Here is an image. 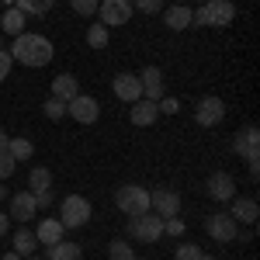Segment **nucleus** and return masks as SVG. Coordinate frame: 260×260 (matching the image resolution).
<instances>
[{"instance_id":"obj_1","label":"nucleus","mask_w":260,"mask_h":260,"mask_svg":"<svg viewBox=\"0 0 260 260\" xmlns=\"http://www.w3.org/2000/svg\"><path fill=\"white\" fill-rule=\"evenodd\" d=\"M52 56H56V45L45 35H35V31H21L14 39V45H11V59H18L21 66H31V70L49 66Z\"/></svg>"},{"instance_id":"obj_2","label":"nucleus","mask_w":260,"mask_h":260,"mask_svg":"<svg viewBox=\"0 0 260 260\" xmlns=\"http://www.w3.org/2000/svg\"><path fill=\"white\" fill-rule=\"evenodd\" d=\"M233 21H236L233 0H205L198 11H191V24H201V28H225Z\"/></svg>"},{"instance_id":"obj_3","label":"nucleus","mask_w":260,"mask_h":260,"mask_svg":"<svg viewBox=\"0 0 260 260\" xmlns=\"http://www.w3.org/2000/svg\"><path fill=\"white\" fill-rule=\"evenodd\" d=\"M94 215V208H90V201L83 198V194H66L59 201V222L62 229H83L87 222Z\"/></svg>"},{"instance_id":"obj_4","label":"nucleus","mask_w":260,"mask_h":260,"mask_svg":"<svg viewBox=\"0 0 260 260\" xmlns=\"http://www.w3.org/2000/svg\"><path fill=\"white\" fill-rule=\"evenodd\" d=\"M115 205H118L121 215H142V212H149V187H142V184H121L118 191H115Z\"/></svg>"},{"instance_id":"obj_5","label":"nucleus","mask_w":260,"mask_h":260,"mask_svg":"<svg viewBox=\"0 0 260 260\" xmlns=\"http://www.w3.org/2000/svg\"><path fill=\"white\" fill-rule=\"evenodd\" d=\"M233 149L240 153V160H246L250 174L257 177V170H260V128H257V125H246L243 132H236Z\"/></svg>"},{"instance_id":"obj_6","label":"nucleus","mask_w":260,"mask_h":260,"mask_svg":"<svg viewBox=\"0 0 260 260\" xmlns=\"http://www.w3.org/2000/svg\"><path fill=\"white\" fill-rule=\"evenodd\" d=\"M128 236L139 243H156L163 236V219L156 212H142V215H132L128 219Z\"/></svg>"},{"instance_id":"obj_7","label":"nucleus","mask_w":260,"mask_h":260,"mask_svg":"<svg viewBox=\"0 0 260 260\" xmlns=\"http://www.w3.org/2000/svg\"><path fill=\"white\" fill-rule=\"evenodd\" d=\"M205 229H208V236H212L215 243H236L240 240V222L233 219L229 212L208 215V219H205Z\"/></svg>"},{"instance_id":"obj_8","label":"nucleus","mask_w":260,"mask_h":260,"mask_svg":"<svg viewBox=\"0 0 260 260\" xmlns=\"http://www.w3.org/2000/svg\"><path fill=\"white\" fill-rule=\"evenodd\" d=\"M98 14H101V24L104 28H121V24H128L132 21V4L128 0H101L98 4Z\"/></svg>"},{"instance_id":"obj_9","label":"nucleus","mask_w":260,"mask_h":260,"mask_svg":"<svg viewBox=\"0 0 260 260\" xmlns=\"http://www.w3.org/2000/svg\"><path fill=\"white\" fill-rule=\"evenodd\" d=\"M222 118H225V101L215 94H208L194 104V121L201 128H215V125H222Z\"/></svg>"},{"instance_id":"obj_10","label":"nucleus","mask_w":260,"mask_h":260,"mask_svg":"<svg viewBox=\"0 0 260 260\" xmlns=\"http://www.w3.org/2000/svg\"><path fill=\"white\" fill-rule=\"evenodd\" d=\"M66 115L73 121H80V125H94L101 118V104L90 94H77L73 101H66Z\"/></svg>"},{"instance_id":"obj_11","label":"nucleus","mask_w":260,"mask_h":260,"mask_svg":"<svg viewBox=\"0 0 260 260\" xmlns=\"http://www.w3.org/2000/svg\"><path fill=\"white\" fill-rule=\"evenodd\" d=\"M149 212H156L160 219H174V215H180V194L170 191V187L149 191Z\"/></svg>"},{"instance_id":"obj_12","label":"nucleus","mask_w":260,"mask_h":260,"mask_svg":"<svg viewBox=\"0 0 260 260\" xmlns=\"http://www.w3.org/2000/svg\"><path fill=\"white\" fill-rule=\"evenodd\" d=\"M205 191H208L212 201H233L236 198V180H233V174H225V170H215L212 177L205 180Z\"/></svg>"},{"instance_id":"obj_13","label":"nucleus","mask_w":260,"mask_h":260,"mask_svg":"<svg viewBox=\"0 0 260 260\" xmlns=\"http://www.w3.org/2000/svg\"><path fill=\"white\" fill-rule=\"evenodd\" d=\"M111 90H115V98L125 101V104H136L142 98V83H139V73H118L115 80H111Z\"/></svg>"},{"instance_id":"obj_14","label":"nucleus","mask_w":260,"mask_h":260,"mask_svg":"<svg viewBox=\"0 0 260 260\" xmlns=\"http://www.w3.org/2000/svg\"><path fill=\"white\" fill-rule=\"evenodd\" d=\"M11 219L18 222H31L39 215V205H35V194L31 191H18V194H11V212H7Z\"/></svg>"},{"instance_id":"obj_15","label":"nucleus","mask_w":260,"mask_h":260,"mask_svg":"<svg viewBox=\"0 0 260 260\" xmlns=\"http://www.w3.org/2000/svg\"><path fill=\"white\" fill-rule=\"evenodd\" d=\"M160 115V108H156V101H146L139 98L136 104H128V121L136 125V128H146V125H153Z\"/></svg>"},{"instance_id":"obj_16","label":"nucleus","mask_w":260,"mask_h":260,"mask_svg":"<svg viewBox=\"0 0 260 260\" xmlns=\"http://www.w3.org/2000/svg\"><path fill=\"white\" fill-rule=\"evenodd\" d=\"M139 83H142V98L146 101H160L167 90H163V73L156 66H146L139 73Z\"/></svg>"},{"instance_id":"obj_17","label":"nucleus","mask_w":260,"mask_h":260,"mask_svg":"<svg viewBox=\"0 0 260 260\" xmlns=\"http://www.w3.org/2000/svg\"><path fill=\"white\" fill-rule=\"evenodd\" d=\"M163 24L170 28V31H184V28H191V7H184V4H170V7H163Z\"/></svg>"},{"instance_id":"obj_18","label":"nucleus","mask_w":260,"mask_h":260,"mask_svg":"<svg viewBox=\"0 0 260 260\" xmlns=\"http://www.w3.org/2000/svg\"><path fill=\"white\" fill-rule=\"evenodd\" d=\"M229 215L236 222H246V225H253L260 215V205L253 198H233V208H229Z\"/></svg>"},{"instance_id":"obj_19","label":"nucleus","mask_w":260,"mask_h":260,"mask_svg":"<svg viewBox=\"0 0 260 260\" xmlns=\"http://www.w3.org/2000/svg\"><path fill=\"white\" fill-rule=\"evenodd\" d=\"M62 233H66V229H62V222H59V219H49V215H45V219L39 222V229H35V240L45 243V246H56V243L62 240Z\"/></svg>"},{"instance_id":"obj_20","label":"nucleus","mask_w":260,"mask_h":260,"mask_svg":"<svg viewBox=\"0 0 260 260\" xmlns=\"http://www.w3.org/2000/svg\"><path fill=\"white\" fill-rule=\"evenodd\" d=\"M77 94H80V83H77V77H73V73H59V77H52V98L73 101Z\"/></svg>"},{"instance_id":"obj_21","label":"nucleus","mask_w":260,"mask_h":260,"mask_svg":"<svg viewBox=\"0 0 260 260\" xmlns=\"http://www.w3.org/2000/svg\"><path fill=\"white\" fill-rule=\"evenodd\" d=\"M45 260H83V250H80V243L59 240L56 246H49V250H45Z\"/></svg>"},{"instance_id":"obj_22","label":"nucleus","mask_w":260,"mask_h":260,"mask_svg":"<svg viewBox=\"0 0 260 260\" xmlns=\"http://www.w3.org/2000/svg\"><path fill=\"white\" fill-rule=\"evenodd\" d=\"M24 24H28V14L18 11V7H7V14L0 18V31H7V35H14V39H18L21 31H24Z\"/></svg>"},{"instance_id":"obj_23","label":"nucleus","mask_w":260,"mask_h":260,"mask_svg":"<svg viewBox=\"0 0 260 260\" xmlns=\"http://www.w3.org/2000/svg\"><path fill=\"white\" fill-rule=\"evenodd\" d=\"M35 246H39V240H35V233H31V229H18V233H14V240H11V250H14L18 257H31V253H35Z\"/></svg>"},{"instance_id":"obj_24","label":"nucleus","mask_w":260,"mask_h":260,"mask_svg":"<svg viewBox=\"0 0 260 260\" xmlns=\"http://www.w3.org/2000/svg\"><path fill=\"white\" fill-rule=\"evenodd\" d=\"M108 42H111V28H104L101 21H94L87 28V45L90 49H108Z\"/></svg>"},{"instance_id":"obj_25","label":"nucleus","mask_w":260,"mask_h":260,"mask_svg":"<svg viewBox=\"0 0 260 260\" xmlns=\"http://www.w3.org/2000/svg\"><path fill=\"white\" fill-rule=\"evenodd\" d=\"M28 187H31V194H35V191H52V174H49L45 167H35V170L28 174Z\"/></svg>"},{"instance_id":"obj_26","label":"nucleus","mask_w":260,"mask_h":260,"mask_svg":"<svg viewBox=\"0 0 260 260\" xmlns=\"http://www.w3.org/2000/svg\"><path fill=\"white\" fill-rule=\"evenodd\" d=\"M11 7H18L24 14H45L56 7V0H11Z\"/></svg>"},{"instance_id":"obj_27","label":"nucleus","mask_w":260,"mask_h":260,"mask_svg":"<svg viewBox=\"0 0 260 260\" xmlns=\"http://www.w3.org/2000/svg\"><path fill=\"white\" fill-rule=\"evenodd\" d=\"M7 153H11V156H14V160H31V153H35V146H31V139H7Z\"/></svg>"},{"instance_id":"obj_28","label":"nucleus","mask_w":260,"mask_h":260,"mask_svg":"<svg viewBox=\"0 0 260 260\" xmlns=\"http://www.w3.org/2000/svg\"><path fill=\"white\" fill-rule=\"evenodd\" d=\"M108 257H111V260H136V250H132V243H128V240H111Z\"/></svg>"},{"instance_id":"obj_29","label":"nucleus","mask_w":260,"mask_h":260,"mask_svg":"<svg viewBox=\"0 0 260 260\" xmlns=\"http://www.w3.org/2000/svg\"><path fill=\"white\" fill-rule=\"evenodd\" d=\"M42 111H45V118H49V121H59V118H66V101H59V98L49 94V101L42 104Z\"/></svg>"},{"instance_id":"obj_30","label":"nucleus","mask_w":260,"mask_h":260,"mask_svg":"<svg viewBox=\"0 0 260 260\" xmlns=\"http://www.w3.org/2000/svg\"><path fill=\"white\" fill-rule=\"evenodd\" d=\"M98 4L101 0H70V7H73L80 18H94V14H98Z\"/></svg>"},{"instance_id":"obj_31","label":"nucleus","mask_w":260,"mask_h":260,"mask_svg":"<svg viewBox=\"0 0 260 260\" xmlns=\"http://www.w3.org/2000/svg\"><path fill=\"white\" fill-rule=\"evenodd\" d=\"M132 11H142V14H160L163 11V0H128Z\"/></svg>"},{"instance_id":"obj_32","label":"nucleus","mask_w":260,"mask_h":260,"mask_svg":"<svg viewBox=\"0 0 260 260\" xmlns=\"http://www.w3.org/2000/svg\"><path fill=\"white\" fill-rule=\"evenodd\" d=\"M201 257V246L198 243H180L177 253H174V260H198Z\"/></svg>"},{"instance_id":"obj_33","label":"nucleus","mask_w":260,"mask_h":260,"mask_svg":"<svg viewBox=\"0 0 260 260\" xmlns=\"http://www.w3.org/2000/svg\"><path fill=\"white\" fill-rule=\"evenodd\" d=\"M14 167H18V160H14L7 149H0V180L11 177V174H14Z\"/></svg>"},{"instance_id":"obj_34","label":"nucleus","mask_w":260,"mask_h":260,"mask_svg":"<svg viewBox=\"0 0 260 260\" xmlns=\"http://www.w3.org/2000/svg\"><path fill=\"white\" fill-rule=\"evenodd\" d=\"M163 236H184V222H180V215L163 219Z\"/></svg>"},{"instance_id":"obj_35","label":"nucleus","mask_w":260,"mask_h":260,"mask_svg":"<svg viewBox=\"0 0 260 260\" xmlns=\"http://www.w3.org/2000/svg\"><path fill=\"white\" fill-rule=\"evenodd\" d=\"M156 108H160V115H177V111H180V101H177V98H167V94H163V98L156 101Z\"/></svg>"},{"instance_id":"obj_36","label":"nucleus","mask_w":260,"mask_h":260,"mask_svg":"<svg viewBox=\"0 0 260 260\" xmlns=\"http://www.w3.org/2000/svg\"><path fill=\"white\" fill-rule=\"evenodd\" d=\"M11 66H14V59H11V52H4V49H0V83L7 80V73H11Z\"/></svg>"},{"instance_id":"obj_37","label":"nucleus","mask_w":260,"mask_h":260,"mask_svg":"<svg viewBox=\"0 0 260 260\" xmlns=\"http://www.w3.org/2000/svg\"><path fill=\"white\" fill-rule=\"evenodd\" d=\"M52 201H56V194H52V191H35V205H39V208H49Z\"/></svg>"},{"instance_id":"obj_38","label":"nucleus","mask_w":260,"mask_h":260,"mask_svg":"<svg viewBox=\"0 0 260 260\" xmlns=\"http://www.w3.org/2000/svg\"><path fill=\"white\" fill-rule=\"evenodd\" d=\"M7 229H11V215L0 212V236H7Z\"/></svg>"},{"instance_id":"obj_39","label":"nucleus","mask_w":260,"mask_h":260,"mask_svg":"<svg viewBox=\"0 0 260 260\" xmlns=\"http://www.w3.org/2000/svg\"><path fill=\"white\" fill-rule=\"evenodd\" d=\"M7 139H11V136H7V132L0 128V149H7Z\"/></svg>"},{"instance_id":"obj_40","label":"nucleus","mask_w":260,"mask_h":260,"mask_svg":"<svg viewBox=\"0 0 260 260\" xmlns=\"http://www.w3.org/2000/svg\"><path fill=\"white\" fill-rule=\"evenodd\" d=\"M0 260H24V257H18V253L11 250V253H4V257H0Z\"/></svg>"},{"instance_id":"obj_41","label":"nucleus","mask_w":260,"mask_h":260,"mask_svg":"<svg viewBox=\"0 0 260 260\" xmlns=\"http://www.w3.org/2000/svg\"><path fill=\"white\" fill-rule=\"evenodd\" d=\"M198 260H215V257H208V253H201V257Z\"/></svg>"},{"instance_id":"obj_42","label":"nucleus","mask_w":260,"mask_h":260,"mask_svg":"<svg viewBox=\"0 0 260 260\" xmlns=\"http://www.w3.org/2000/svg\"><path fill=\"white\" fill-rule=\"evenodd\" d=\"M24 260H45V257H35V253H31V257H24Z\"/></svg>"},{"instance_id":"obj_43","label":"nucleus","mask_w":260,"mask_h":260,"mask_svg":"<svg viewBox=\"0 0 260 260\" xmlns=\"http://www.w3.org/2000/svg\"><path fill=\"white\" fill-rule=\"evenodd\" d=\"M0 4H11V0H0Z\"/></svg>"},{"instance_id":"obj_44","label":"nucleus","mask_w":260,"mask_h":260,"mask_svg":"<svg viewBox=\"0 0 260 260\" xmlns=\"http://www.w3.org/2000/svg\"><path fill=\"white\" fill-rule=\"evenodd\" d=\"M198 4H205V0H198Z\"/></svg>"},{"instance_id":"obj_45","label":"nucleus","mask_w":260,"mask_h":260,"mask_svg":"<svg viewBox=\"0 0 260 260\" xmlns=\"http://www.w3.org/2000/svg\"><path fill=\"white\" fill-rule=\"evenodd\" d=\"M136 260H139V257H136Z\"/></svg>"}]
</instances>
